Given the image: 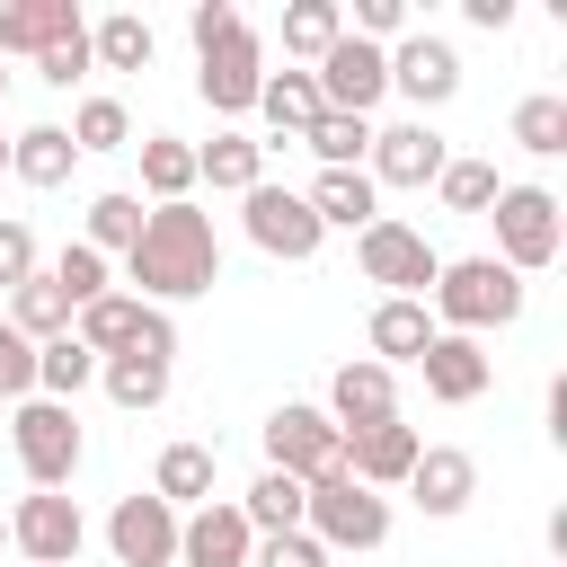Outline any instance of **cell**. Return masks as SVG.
<instances>
[{
  "label": "cell",
  "mask_w": 567,
  "mask_h": 567,
  "mask_svg": "<svg viewBox=\"0 0 567 567\" xmlns=\"http://www.w3.org/2000/svg\"><path fill=\"white\" fill-rule=\"evenodd\" d=\"M124 284H133V301H151V310L204 301V292L221 284L213 213H195V204H151V213H142V239L124 248Z\"/></svg>",
  "instance_id": "6da1fadb"
},
{
  "label": "cell",
  "mask_w": 567,
  "mask_h": 567,
  "mask_svg": "<svg viewBox=\"0 0 567 567\" xmlns=\"http://www.w3.org/2000/svg\"><path fill=\"white\" fill-rule=\"evenodd\" d=\"M434 328L443 337H487V328H514L523 319V275L496 266V257H443L434 266V292H425Z\"/></svg>",
  "instance_id": "7a4b0ae2"
},
{
  "label": "cell",
  "mask_w": 567,
  "mask_h": 567,
  "mask_svg": "<svg viewBox=\"0 0 567 567\" xmlns=\"http://www.w3.org/2000/svg\"><path fill=\"white\" fill-rule=\"evenodd\" d=\"M0 425H9V452H18L27 487H71V478H80V461H89L80 408H62V399H18Z\"/></svg>",
  "instance_id": "3957f363"
},
{
  "label": "cell",
  "mask_w": 567,
  "mask_h": 567,
  "mask_svg": "<svg viewBox=\"0 0 567 567\" xmlns=\"http://www.w3.org/2000/svg\"><path fill=\"white\" fill-rule=\"evenodd\" d=\"M487 221H496V248H487V257L514 266V275H540V266H558V248H567V213H558L549 186H496Z\"/></svg>",
  "instance_id": "277c9868"
},
{
  "label": "cell",
  "mask_w": 567,
  "mask_h": 567,
  "mask_svg": "<svg viewBox=\"0 0 567 567\" xmlns=\"http://www.w3.org/2000/svg\"><path fill=\"white\" fill-rule=\"evenodd\" d=\"M301 532L337 558V549H381L390 540V496H372V487H354L346 470H328V478H310L301 487Z\"/></svg>",
  "instance_id": "5b68a950"
},
{
  "label": "cell",
  "mask_w": 567,
  "mask_h": 567,
  "mask_svg": "<svg viewBox=\"0 0 567 567\" xmlns=\"http://www.w3.org/2000/svg\"><path fill=\"white\" fill-rule=\"evenodd\" d=\"M354 266H363V284H381L390 301H425V292H434L443 248H434L416 221L381 213V221H363V230H354Z\"/></svg>",
  "instance_id": "8992f818"
},
{
  "label": "cell",
  "mask_w": 567,
  "mask_h": 567,
  "mask_svg": "<svg viewBox=\"0 0 567 567\" xmlns=\"http://www.w3.org/2000/svg\"><path fill=\"white\" fill-rule=\"evenodd\" d=\"M257 89H266V44H257V27L239 18L230 35H213V44L195 53V97H204L221 124H239V115L257 106Z\"/></svg>",
  "instance_id": "52a82bcc"
},
{
  "label": "cell",
  "mask_w": 567,
  "mask_h": 567,
  "mask_svg": "<svg viewBox=\"0 0 567 567\" xmlns=\"http://www.w3.org/2000/svg\"><path fill=\"white\" fill-rule=\"evenodd\" d=\"M80 540H89L80 496H62V487H27V496L9 505V549H18L27 567H80Z\"/></svg>",
  "instance_id": "ba28073f"
},
{
  "label": "cell",
  "mask_w": 567,
  "mask_h": 567,
  "mask_svg": "<svg viewBox=\"0 0 567 567\" xmlns=\"http://www.w3.org/2000/svg\"><path fill=\"white\" fill-rule=\"evenodd\" d=\"M310 80H319V106H328V115H372V106L390 97V44L337 35V44L310 62Z\"/></svg>",
  "instance_id": "9c48e42d"
},
{
  "label": "cell",
  "mask_w": 567,
  "mask_h": 567,
  "mask_svg": "<svg viewBox=\"0 0 567 567\" xmlns=\"http://www.w3.org/2000/svg\"><path fill=\"white\" fill-rule=\"evenodd\" d=\"M239 221H248V239H257L266 257H284V266H310V257H319V239H328V230H319V213L301 204V186H275V177L239 195Z\"/></svg>",
  "instance_id": "30bf717a"
},
{
  "label": "cell",
  "mask_w": 567,
  "mask_h": 567,
  "mask_svg": "<svg viewBox=\"0 0 567 567\" xmlns=\"http://www.w3.org/2000/svg\"><path fill=\"white\" fill-rule=\"evenodd\" d=\"M257 443H266V470H284V478H301V487H310V478H328V470H337V452H346V443H337V425H328L310 399H284V408L257 425Z\"/></svg>",
  "instance_id": "8fae6325"
},
{
  "label": "cell",
  "mask_w": 567,
  "mask_h": 567,
  "mask_svg": "<svg viewBox=\"0 0 567 567\" xmlns=\"http://www.w3.org/2000/svg\"><path fill=\"white\" fill-rule=\"evenodd\" d=\"M443 133L425 115H399V124H372V151H363V177L372 186H434L443 177Z\"/></svg>",
  "instance_id": "7c38bea8"
},
{
  "label": "cell",
  "mask_w": 567,
  "mask_h": 567,
  "mask_svg": "<svg viewBox=\"0 0 567 567\" xmlns=\"http://www.w3.org/2000/svg\"><path fill=\"white\" fill-rule=\"evenodd\" d=\"M319 416L337 425V443H346V434H363V425H390V416H399V372H390V363H372V354L337 363V372H328Z\"/></svg>",
  "instance_id": "4fadbf2b"
},
{
  "label": "cell",
  "mask_w": 567,
  "mask_h": 567,
  "mask_svg": "<svg viewBox=\"0 0 567 567\" xmlns=\"http://www.w3.org/2000/svg\"><path fill=\"white\" fill-rule=\"evenodd\" d=\"M106 558H115V567H177V505H159L151 487H142V496H115V514H106Z\"/></svg>",
  "instance_id": "5bb4252c"
},
{
  "label": "cell",
  "mask_w": 567,
  "mask_h": 567,
  "mask_svg": "<svg viewBox=\"0 0 567 567\" xmlns=\"http://www.w3.org/2000/svg\"><path fill=\"white\" fill-rule=\"evenodd\" d=\"M390 89H399L416 115H434V106H452V89H461V53H452L443 35H425V27H408V35L390 44Z\"/></svg>",
  "instance_id": "9a60e30c"
},
{
  "label": "cell",
  "mask_w": 567,
  "mask_h": 567,
  "mask_svg": "<svg viewBox=\"0 0 567 567\" xmlns=\"http://www.w3.org/2000/svg\"><path fill=\"white\" fill-rule=\"evenodd\" d=\"M416 452H425V434L408 425V416H390V425H363V434H346V452H337V470L354 478V487H408V470H416Z\"/></svg>",
  "instance_id": "2e32d148"
},
{
  "label": "cell",
  "mask_w": 567,
  "mask_h": 567,
  "mask_svg": "<svg viewBox=\"0 0 567 567\" xmlns=\"http://www.w3.org/2000/svg\"><path fill=\"white\" fill-rule=\"evenodd\" d=\"M257 532L230 496H204L195 514H177V567H248Z\"/></svg>",
  "instance_id": "e0dca14e"
},
{
  "label": "cell",
  "mask_w": 567,
  "mask_h": 567,
  "mask_svg": "<svg viewBox=\"0 0 567 567\" xmlns=\"http://www.w3.org/2000/svg\"><path fill=\"white\" fill-rule=\"evenodd\" d=\"M416 372H425V399H443V408H470V399H487V381H496V354H487L478 337H434V346L416 354Z\"/></svg>",
  "instance_id": "ac0fdd59"
},
{
  "label": "cell",
  "mask_w": 567,
  "mask_h": 567,
  "mask_svg": "<svg viewBox=\"0 0 567 567\" xmlns=\"http://www.w3.org/2000/svg\"><path fill=\"white\" fill-rule=\"evenodd\" d=\"M408 496H416V514L452 523V514H470V496H478V461H470L461 443H425L416 470H408Z\"/></svg>",
  "instance_id": "d6986e66"
},
{
  "label": "cell",
  "mask_w": 567,
  "mask_h": 567,
  "mask_svg": "<svg viewBox=\"0 0 567 567\" xmlns=\"http://www.w3.org/2000/svg\"><path fill=\"white\" fill-rule=\"evenodd\" d=\"M195 186H213V195H248V186H266V142H257L248 124H221L213 142H195Z\"/></svg>",
  "instance_id": "ffe728a7"
},
{
  "label": "cell",
  "mask_w": 567,
  "mask_h": 567,
  "mask_svg": "<svg viewBox=\"0 0 567 567\" xmlns=\"http://www.w3.org/2000/svg\"><path fill=\"white\" fill-rule=\"evenodd\" d=\"M248 115L266 124L257 142H301L328 106H319V80H310V71H266V89H257V106H248Z\"/></svg>",
  "instance_id": "44dd1931"
},
{
  "label": "cell",
  "mask_w": 567,
  "mask_h": 567,
  "mask_svg": "<svg viewBox=\"0 0 567 567\" xmlns=\"http://www.w3.org/2000/svg\"><path fill=\"white\" fill-rule=\"evenodd\" d=\"M434 337H443V328H434V310H425V301H390V292H381V301H372V319H363V346H372V363H390V372H399V363H416Z\"/></svg>",
  "instance_id": "7402d4cb"
},
{
  "label": "cell",
  "mask_w": 567,
  "mask_h": 567,
  "mask_svg": "<svg viewBox=\"0 0 567 567\" xmlns=\"http://www.w3.org/2000/svg\"><path fill=\"white\" fill-rule=\"evenodd\" d=\"M301 204L319 213V230H363V221H381V186H372L363 168H319V177L301 186Z\"/></svg>",
  "instance_id": "603a6c76"
},
{
  "label": "cell",
  "mask_w": 567,
  "mask_h": 567,
  "mask_svg": "<svg viewBox=\"0 0 567 567\" xmlns=\"http://www.w3.org/2000/svg\"><path fill=\"white\" fill-rule=\"evenodd\" d=\"M142 319H151V301H133V292H97L89 310H71V337L106 363V354H133V346H142Z\"/></svg>",
  "instance_id": "cb8c5ba5"
},
{
  "label": "cell",
  "mask_w": 567,
  "mask_h": 567,
  "mask_svg": "<svg viewBox=\"0 0 567 567\" xmlns=\"http://www.w3.org/2000/svg\"><path fill=\"white\" fill-rule=\"evenodd\" d=\"M151 496L177 505V514H195V505L213 496V443H159V461H151Z\"/></svg>",
  "instance_id": "d4e9b609"
},
{
  "label": "cell",
  "mask_w": 567,
  "mask_h": 567,
  "mask_svg": "<svg viewBox=\"0 0 567 567\" xmlns=\"http://www.w3.org/2000/svg\"><path fill=\"white\" fill-rule=\"evenodd\" d=\"M71 27H89L71 0H0V53H44Z\"/></svg>",
  "instance_id": "484cf974"
},
{
  "label": "cell",
  "mask_w": 567,
  "mask_h": 567,
  "mask_svg": "<svg viewBox=\"0 0 567 567\" xmlns=\"http://www.w3.org/2000/svg\"><path fill=\"white\" fill-rule=\"evenodd\" d=\"M133 151H142V195H151V204H195V142L142 133Z\"/></svg>",
  "instance_id": "4316f807"
},
{
  "label": "cell",
  "mask_w": 567,
  "mask_h": 567,
  "mask_svg": "<svg viewBox=\"0 0 567 567\" xmlns=\"http://www.w3.org/2000/svg\"><path fill=\"white\" fill-rule=\"evenodd\" d=\"M133 239H142V195H133V186H106V195H89V213H80V248H97V257L115 266Z\"/></svg>",
  "instance_id": "83f0119b"
},
{
  "label": "cell",
  "mask_w": 567,
  "mask_h": 567,
  "mask_svg": "<svg viewBox=\"0 0 567 567\" xmlns=\"http://www.w3.org/2000/svg\"><path fill=\"white\" fill-rule=\"evenodd\" d=\"M71 168H80V151H71L62 124H27V133H9V177H27V186H62Z\"/></svg>",
  "instance_id": "f1b7e54d"
},
{
  "label": "cell",
  "mask_w": 567,
  "mask_h": 567,
  "mask_svg": "<svg viewBox=\"0 0 567 567\" xmlns=\"http://www.w3.org/2000/svg\"><path fill=\"white\" fill-rule=\"evenodd\" d=\"M0 319H9L27 346H44V337H71V301H62V284H53L44 266H35V275L9 292V310H0Z\"/></svg>",
  "instance_id": "f546056e"
},
{
  "label": "cell",
  "mask_w": 567,
  "mask_h": 567,
  "mask_svg": "<svg viewBox=\"0 0 567 567\" xmlns=\"http://www.w3.org/2000/svg\"><path fill=\"white\" fill-rule=\"evenodd\" d=\"M151 53H159V35H151V18H133V9H115V18L89 27V62H97V71H151Z\"/></svg>",
  "instance_id": "4dcf8cb0"
},
{
  "label": "cell",
  "mask_w": 567,
  "mask_h": 567,
  "mask_svg": "<svg viewBox=\"0 0 567 567\" xmlns=\"http://www.w3.org/2000/svg\"><path fill=\"white\" fill-rule=\"evenodd\" d=\"M89 381H97V354H89L80 337H44V346H35V399H62V408H71Z\"/></svg>",
  "instance_id": "1f68e13d"
},
{
  "label": "cell",
  "mask_w": 567,
  "mask_h": 567,
  "mask_svg": "<svg viewBox=\"0 0 567 567\" xmlns=\"http://www.w3.org/2000/svg\"><path fill=\"white\" fill-rule=\"evenodd\" d=\"M97 390H106L124 416H142V408L168 399V363H151V354H106V363H97Z\"/></svg>",
  "instance_id": "d6a6232c"
},
{
  "label": "cell",
  "mask_w": 567,
  "mask_h": 567,
  "mask_svg": "<svg viewBox=\"0 0 567 567\" xmlns=\"http://www.w3.org/2000/svg\"><path fill=\"white\" fill-rule=\"evenodd\" d=\"M230 505L248 514L257 540H266V532H301V478H284V470H257L248 496H230Z\"/></svg>",
  "instance_id": "836d02e7"
},
{
  "label": "cell",
  "mask_w": 567,
  "mask_h": 567,
  "mask_svg": "<svg viewBox=\"0 0 567 567\" xmlns=\"http://www.w3.org/2000/svg\"><path fill=\"white\" fill-rule=\"evenodd\" d=\"M337 35H346V9H337V0H292V9H284V53H292L301 71H310Z\"/></svg>",
  "instance_id": "e575fe53"
},
{
  "label": "cell",
  "mask_w": 567,
  "mask_h": 567,
  "mask_svg": "<svg viewBox=\"0 0 567 567\" xmlns=\"http://www.w3.org/2000/svg\"><path fill=\"white\" fill-rule=\"evenodd\" d=\"M62 133H71L80 159H89V151H133V115H124V97H80Z\"/></svg>",
  "instance_id": "d590c367"
},
{
  "label": "cell",
  "mask_w": 567,
  "mask_h": 567,
  "mask_svg": "<svg viewBox=\"0 0 567 567\" xmlns=\"http://www.w3.org/2000/svg\"><path fill=\"white\" fill-rule=\"evenodd\" d=\"M301 142H310L319 168H363V151H372V115H319Z\"/></svg>",
  "instance_id": "8d00e7d4"
},
{
  "label": "cell",
  "mask_w": 567,
  "mask_h": 567,
  "mask_svg": "<svg viewBox=\"0 0 567 567\" xmlns=\"http://www.w3.org/2000/svg\"><path fill=\"white\" fill-rule=\"evenodd\" d=\"M505 133H514L532 159H558V151H567V97H523Z\"/></svg>",
  "instance_id": "74e56055"
},
{
  "label": "cell",
  "mask_w": 567,
  "mask_h": 567,
  "mask_svg": "<svg viewBox=\"0 0 567 567\" xmlns=\"http://www.w3.org/2000/svg\"><path fill=\"white\" fill-rule=\"evenodd\" d=\"M44 275H53V284H62V301H71V310H89V301H97V292H115V266H106V257H97V248H80V239H71V248H62V257H53V266H44Z\"/></svg>",
  "instance_id": "f35d334b"
},
{
  "label": "cell",
  "mask_w": 567,
  "mask_h": 567,
  "mask_svg": "<svg viewBox=\"0 0 567 567\" xmlns=\"http://www.w3.org/2000/svg\"><path fill=\"white\" fill-rule=\"evenodd\" d=\"M434 195H443V213H487V204H496V168H487V159H443Z\"/></svg>",
  "instance_id": "ab89813d"
},
{
  "label": "cell",
  "mask_w": 567,
  "mask_h": 567,
  "mask_svg": "<svg viewBox=\"0 0 567 567\" xmlns=\"http://www.w3.org/2000/svg\"><path fill=\"white\" fill-rule=\"evenodd\" d=\"M89 71H97V62H89V27H71L62 44H44V53H35V80H44V89H80Z\"/></svg>",
  "instance_id": "60d3db41"
},
{
  "label": "cell",
  "mask_w": 567,
  "mask_h": 567,
  "mask_svg": "<svg viewBox=\"0 0 567 567\" xmlns=\"http://www.w3.org/2000/svg\"><path fill=\"white\" fill-rule=\"evenodd\" d=\"M18 399H35V346L0 319V408H18Z\"/></svg>",
  "instance_id": "b9f144b4"
},
{
  "label": "cell",
  "mask_w": 567,
  "mask_h": 567,
  "mask_svg": "<svg viewBox=\"0 0 567 567\" xmlns=\"http://www.w3.org/2000/svg\"><path fill=\"white\" fill-rule=\"evenodd\" d=\"M248 567H328V549H319L310 532H266V540L248 549Z\"/></svg>",
  "instance_id": "7bdbcfd3"
},
{
  "label": "cell",
  "mask_w": 567,
  "mask_h": 567,
  "mask_svg": "<svg viewBox=\"0 0 567 567\" xmlns=\"http://www.w3.org/2000/svg\"><path fill=\"white\" fill-rule=\"evenodd\" d=\"M346 35H363V44H399L408 35V0H354V27Z\"/></svg>",
  "instance_id": "ee69618b"
},
{
  "label": "cell",
  "mask_w": 567,
  "mask_h": 567,
  "mask_svg": "<svg viewBox=\"0 0 567 567\" xmlns=\"http://www.w3.org/2000/svg\"><path fill=\"white\" fill-rule=\"evenodd\" d=\"M35 275V230L27 221H0V292H18Z\"/></svg>",
  "instance_id": "f6af8a7d"
},
{
  "label": "cell",
  "mask_w": 567,
  "mask_h": 567,
  "mask_svg": "<svg viewBox=\"0 0 567 567\" xmlns=\"http://www.w3.org/2000/svg\"><path fill=\"white\" fill-rule=\"evenodd\" d=\"M230 27H239V9H230V0H195V18H186V35H195V53H204L213 35H230Z\"/></svg>",
  "instance_id": "bcb514c9"
},
{
  "label": "cell",
  "mask_w": 567,
  "mask_h": 567,
  "mask_svg": "<svg viewBox=\"0 0 567 567\" xmlns=\"http://www.w3.org/2000/svg\"><path fill=\"white\" fill-rule=\"evenodd\" d=\"M470 27H487V35H505V27H514V0H470Z\"/></svg>",
  "instance_id": "7dc6e473"
},
{
  "label": "cell",
  "mask_w": 567,
  "mask_h": 567,
  "mask_svg": "<svg viewBox=\"0 0 567 567\" xmlns=\"http://www.w3.org/2000/svg\"><path fill=\"white\" fill-rule=\"evenodd\" d=\"M0 558H9V514H0Z\"/></svg>",
  "instance_id": "c3c4849f"
},
{
  "label": "cell",
  "mask_w": 567,
  "mask_h": 567,
  "mask_svg": "<svg viewBox=\"0 0 567 567\" xmlns=\"http://www.w3.org/2000/svg\"><path fill=\"white\" fill-rule=\"evenodd\" d=\"M0 168H9V142H0Z\"/></svg>",
  "instance_id": "681fc988"
},
{
  "label": "cell",
  "mask_w": 567,
  "mask_h": 567,
  "mask_svg": "<svg viewBox=\"0 0 567 567\" xmlns=\"http://www.w3.org/2000/svg\"><path fill=\"white\" fill-rule=\"evenodd\" d=\"M0 97H9V71H0Z\"/></svg>",
  "instance_id": "f907efd6"
},
{
  "label": "cell",
  "mask_w": 567,
  "mask_h": 567,
  "mask_svg": "<svg viewBox=\"0 0 567 567\" xmlns=\"http://www.w3.org/2000/svg\"><path fill=\"white\" fill-rule=\"evenodd\" d=\"M0 416H9V408H0Z\"/></svg>",
  "instance_id": "816d5d0a"
}]
</instances>
